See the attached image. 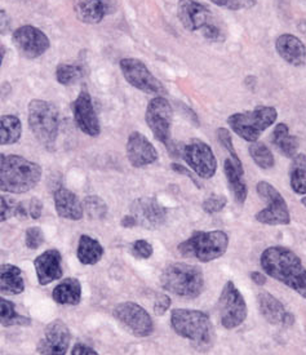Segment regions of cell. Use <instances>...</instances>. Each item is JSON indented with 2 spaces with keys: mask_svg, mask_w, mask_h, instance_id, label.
<instances>
[{
  "mask_svg": "<svg viewBox=\"0 0 306 355\" xmlns=\"http://www.w3.org/2000/svg\"><path fill=\"white\" fill-rule=\"evenodd\" d=\"M115 10L114 0H75L76 19L87 25H97Z\"/></svg>",
  "mask_w": 306,
  "mask_h": 355,
  "instance_id": "cell-21",
  "label": "cell"
},
{
  "mask_svg": "<svg viewBox=\"0 0 306 355\" xmlns=\"http://www.w3.org/2000/svg\"><path fill=\"white\" fill-rule=\"evenodd\" d=\"M103 247L101 243L94 239L90 235H82L78 242V248H76V256L78 260L83 265H96L101 261L103 256Z\"/></svg>",
  "mask_w": 306,
  "mask_h": 355,
  "instance_id": "cell-28",
  "label": "cell"
},
{
  "mask_svg": "<svg viewBox=\"0 0 306 355\" xmlns=\"http://www.w3.org/2000/svg\"><path fill=\"white\" fill-rule=\"evenodd\" d=\"M228 205V199L226 196L221 194H214V196H208L203 202L204 212L212 215V214H219L221 212L223 208Z\"/></svg>",
  "mask_w": 306,
  "mask_h": 355,
  "instance_id": "cell-40",
  "label": "cell"
},
{
  "mask_svg": "<svg viewBox=\"0 0 306 355\" xmlns=\"http://www.w3.org/2000/svg\"><path fill=\"white\" fill-rule=\"evenodd\" d=\"M257 302H259L261 315L264 317V319H266L270 324H273V326H280V324L282 326H292L294 324V322H295L294 314L287 311L284 305L269 292H266V291L260 292L257 296Z\"/></svg>",
  "mask_w": 306,
  "mask_h": 355,
  "instance_id": "cell-22",
  "label": "cell"
},
{
  "mask_svg": "<svg viewBox=\"0 0 306 355\" xmlns=\"http://www.w3.org/2000/svg\"><path fill=\"white\" fill-rule=\"evenodd\" d=\"M112 315L136 337L150 336L154 331L150 314L136 302H121L112 310Z\"/></svg>",
  "mask_w": 306,
  "mask_h": 355,
  "instance_id": "cell-13",
  "label": "cell"
},
{
  "mask_svg": "<svg viewBox=\"0 0 306 355\" xmlns=\"http://www.w3.org/2000/svg\"><path fill=\"white\" fill-rule=\"evenodd\" d=\"M12 42L19 53L28 60L43 56L51 47V42L46 33L33 25H24L16 28L12 34Z\"/></svg>",
  "mask_w": 306,
  "mask_h": 355,
  "instance_id": "cell-14",
  "label": "cell"
},
{
  "mask_svg": "<svg viewBox=\"0 0 306 355\" xmlns=\"http://www.w3.org/2000/svg\"><path fill=\"white\" fill-rule=\"evenodd\" d=\"M216 135H217V140L220 142V145L229 153L230 159H232V163H234L235 168L238 169L241 173L244 175V168H243L241 158L238 157V154H237V151H235V148H234V144H232V132L229 131L228 128L221 127V128H219V130L216 131Z\"/></svg>",
  "mask_w": 306,
  "mask_h": 355,
  "instance_id": "cell-37",
  "label": "cell"
},
{
  "mask_svg": "<svg viewBox=\"0 0 306 355\" xmlns=\"http://www.w3.org/2000/svg\"><path fill=\"white\" fill-rule=\"evenodd\" d=\"M173 110L172 105L164 96H155L148 103L145 121L154 137L162 142L166 148H169L173 141L171 139Z\"/></svg>",
  "mask_w": 306,
  "mask_h": 355,
  "instance_id": "cell-9",
  "label": "cell"
},
{
  "mask_svg": "<svg viewBox=\"0 0 306 355\" xmlns=\"http://www.w3.org/2000/svg\"><path fill=\"white\" fill-rule=\"evenodd\" d=\"M171 168H172V171H175L176 173H178V175H184L186 178H190L196 187H201L199 182L196 181V178H195L194 175H193V171L186 168L182 164H178V163H172V164H171Z\"/></svg>",
  "mask_w": 306,
  "mask_h": 355,
  "instance_id": "cell-46",
  "label": "cell"
},
{
  "mask_svg": "<svg viewBox=\"0 0 306 355\" xmlns=\"http://www.w3.org/2000/svg\"><path fill=\"white\" fill-rule=\"evenodd\" d=\"M26 211H28V217L33 220H39L43 214V203L39 198H31L26 200Z\"/></svg>",
  "mask_w": 306,
  "mask_h": 355,
  "instance_id": "cell-42",
  "label": "cell"
},
{
  "mask_svg": "<svg viewBox=\"0 0 306 355\" xmlns=\"http://www.w3.org/2000/svg\"><path fill=\"white\" fill-rule=\"evenodd\" d=\"M25 291L22 270L12 263L0 265V295L17 296Z\"/></svg>",
  "mask_w": 306,
  "mask_h": 355,
  "instance_id": "cell-25",
  "label": "cell"
},
{
  "mask_svg": "<svg viewBox=\"0 0 306 355\" xmlns=\"http://www.w3.org/2000/svg\"><path fill=\"white\" fill-rule=\"evenodd\" d=\"M256 190L261 199L268 203V207L261 209L255 217L257 223L270 226L291 224V215L288 211L287 203L275 187L266 181H260Z\"/></svg>",
  "mask_w": 306,
  "mask_h": 355,
  "instance_id": "cell-10",
  "label": "cell"
},
{
  "mask_svg": "<svg viewBox=\"0 0 306 355\" xmlns=\"http://www.w3.org/2000/svg\"><path fill=\"white\" fill-rule=\"evenodd\" d=\"M31 323V319L28 315L19 314L16 305L0 296V324L3 327H17V326H28Z\"/></svg>",
  "mask_w": 306,
  "mask_h": 355,
  "instance_id": "cell-31",
  "label": "cell"
},
{
  "mask_svg": "<svg viewBox=\"0 0 306 355\" xmlns=\"http://www.w3.org/2000/svg\"><path fill=\"white\" fill-rule=\"evenodd\" d=\"M34 268L37 272V283L40 286H48L52 282L58 281L64 275L62 254L58 250H46L34 260Z\"/></svg>",
  "mask_w": 306,
  "mask_h": 355,
  "instance_id": "cell-20",
  "label": "cell"
},
{
  "mask_svg": "<svg viewBox=\"0 0 306 355\" xmlns=\"http://www.w3.org/2000/svg\"><path fill=\"white\" fill-rule=\"evenodd\" d=\"M71 343V334L65 322L55 319L46 324L43 337L37 344L39 355H66Z\"/></svg>",
  "mask_w": 306,
  "mask_h": 355,
  "instance_id": "cell-16",
  "label": "cell"
},
{
  "mask_svg": "<svg viewBox=\"0 0 306 355\" xmlns=\"http://www.w3.org/2000/svg\"><path fill=\"white\" fill-rule=\"evenodd\" d=\"M10 28H12V19L10 15L3 8H0V35L8 34Z\"/></svg>",
  "mask_w": 306,
  "mask_h": 355,
  "instance_id": "cell-45",
  "label": "cell"
},
{
  "mask_svg": "<svg viewBox=\"0 0 306 355\" xmlns=\"http://www.w3.org/2000/svg\"><path fill=\"white\" fill-rule=\"evenodd\" d=\"M220 322L223 328L234 329L239 327L247 318V304L243 297L241 291L232 281L223 286L220 299L217 302Z\"/></svg>",
  "mask_w": 306,
  "mask_h": 355,
  "instance_id": "cell-11",
  "label": "cell"
},
{
  "mask_svg": "<svg viewBox=\"0 0 306 355\" xmlns=\"http://www.w3.org/2000/svg\"><path fill=\"white\" fill-rule=\"evenodd\" d=\"M57 215L65 220L79 221L84 216L83 203L71 190L60 187L53 193Z\"/></svg>",
  "mask_w": 306,
  "mask_h": 355,
  "instance_id": "cell-24",
  "label": "cell"
},
{
  "mask_svg": "<svg viewBox=\"0 0 306 355\" xmlns=\"http://www.w3.org/2000/svg\"><path fill=\"white\" fill-rule=\"evenodd\" d=\"M127 158L132 167L142 168L158 160V150L148 141V137L139 132L130 133L126 145Z\"/></svg>",
  "mask_w": 306,
  "mask_h": 355,
  "instance_id": "cell-18",
  "label": "cell"
},
{
  "mask_svg": "<svg viewBox=\"0 0 306 355\" xmlns=\"http://www.w3.org/2000/svg\"><path fill=\"white\" fill-rule=\"evenodd\" d=\"M275 49L280 58L292 66L306 64V47L304 42L294 34H282L275 40Z\"/></svg>",
  "mask_w": 306,
  "mask_h": 355,
  "instance_id": "cell-23",
  "label": "cell"
},
{
  "mask_svg": "<svg viewBox=\"0 0 306 355\" xmlns=\"http://www.w3.org/2000/svg\"><path fill=\"white\" fill-rule=\"evenodd\" d=\"M71 355H100L91 346L84 345V344H75Z\"/></svg>",
  "mask_w": 306,
  "mask_h": 355,
  "instance_id": "cell-47",
  "label": "cell"
},
{
  "mask_svg": "<svg viewBox=\"0 0 306 355\" xmlns=\"http://www.w3.org/2000/svg\"><path fill=\"white\" fill-rule=\"evenodd\" d=\"M130 215L135 218L136 225L148 230L159 229L167 223V209L155 198L142 196L132 202Z\"/></svg>",
  "mask_w": 306,
  "mask_h": 355,
  "instance_id": "cell-15",
  "label": "cell"
},
{
  "mask_svg": "<svg viewBox=\"0 0 306 355\" xmlns=\"http://www.w3.org/2000/svg\"><path fill=\"white\" fill-rule=\"evenodd\" d=\"M289 184L298 196H306V155L296 154L289 168Z\"/></svg>",
  "mask_w": 306,
  "mask_h": 355,
  "instance_id": "cell-32",
  "label": "cell"
},
{
  "mask_svg": "<svg viewBox=\"0 0 306 355\" xmlns=\"http://www.w3.org/2000/svg\"><path fill=\"white\" fill-rule=\"evenodd\" d=\"M171 326L178 336L189 340L199 352H207L214 345V324L208 314L201 310L173 309Z\"/></svg>",
  "mask_w": 306,
  "mask_h": 355,
  "instance_id": "cell-3",
  "label": "cell"
},
{
  "mask_svg": "<svg viewBox=\"0 0 306 355\" xmlns=\"http://www.w3.org/2000/svg\"><path fill=\"white\" fill-rule=\"evenodd\" d=\"M223 172L228 180V184L232 189V194L235 196L237 202L239 205H243L248 196V187L246 185V182L243 181V173H241L238 169L235 168L234 163L230 158L225 159L223 162Z\"/></svg>",
  "mask_w": 306,
  "mask_h": 355,
  "instance_id": "cell-30",
  "label": "cell"
},
{
  "mask_svg": "<svg viewBox=\"0 0 306 355\" xmlns=\"http://www.w3.org/2000/svg\"><path fill=\"white\" fill-rule=\"evenodd\" d=\"M278 119V112L273 106H257L250 112H235L228 118V124L237 136L247 142H256L261 135Z\"/></svg>",
  "mask_w": 306,
  "mask_h": 355,
  "instance_id": "cell-7",
  "label": "cell"
},
{
  "mask_svg": "<svg viewBox=\"0 0 306 355\" xmlns=\"http://www.w3.org/2000/svg\"><path fill=\"white\" fill-rule=\"evenodd\" d=\"M83 67L76 64H60L56 67V80L58 85H75L83 78Z\"/></svg>",
  "mask_w": 306,
  "mask_h": 355,
  "instance_id": "cell-36",
  "label": "cell"
},
{
  "mask_svg": "<svg viewBox=\"0 0 306 355\" xmlns=\"http://www.w3.org/2000/svg\"><path fill=\"white\" fill-rule=\"evenodd\" d=\"M4 56H6V48L3 47V46H0V67H1V64H3Z\"/></svg>",
  "mask_w": 306,
  "mask_h": 355,
  "instance_id": "cell-50",
  "label": "cell"
},
{
  "mask_svg": "<svg viewBox=\"0 0 306 355\" xmlns=\"http://www.w3.org/2000/svg\"><path fill=\"white\" fill-rule=\"evenodd\" d=\"M177 17L187 31H198L212 22V12L198 0H178Z\"/></svg>",
  "mask_w": 306,
  "mask_h": 355,
  "instance_id": "cell-19",
  "label": "cell"
},
{
  "mask_svg": "<svg viewBox=\"0 0 306 355\" xmlns=\"http://www.w3.org/2000/svg\"><path fill=\"white\" fill-rule=\"evenodd\" d=\"M214 6L225 10H250L257 4V0H211Z\"/></svg>",
  "mask_w": 306,
  "mask_h": 355,
  "instance_id": "cell-39",
  "label": "cell"
},
{
  "mask_svg": "<svg viewBox=\"0 0 306 355\" xmlns=\"http://www.w3.org/2000/svg\"><path fill=\"white\" fill-rule=\"evenodd\" d=\"M44 243V234L39 226H30L25 232V244L28 250L35 251Z\"/></svg>",
  "mask_w": 306,
  "mask_h": 355,
  "instance_id": "cell-38",
  "label": "cell"
},
{
  "mask_svg": "<svg viewBox=\"0 0 306 355\" xmlns=\"http://www.w3.org/2000/svg\"><path fill=\"white\" fill-rule=\"evenodd\" d=\"M10 218H28L26 200H17L12 196H0V223Z\"/></svg>",
  "mask_w": 306,
  "mask_h": 355,
  "instance_id": "cell-33",
  "label": "cell"
},
{
  "mask_svg": "<svg viewBox=\"0 0 306 355\" xmlns=\"http://www.w3.org/2000/svg\"><path fill=\"white\" fill-rule=\"evenodd\" d=\"M28 123L40 145L48 150L55 148L60 131V112L56 105L40 98L31 100L28 105Z\"/></svg>",
  "mask_w": 306,
  "mask_h": 355,
  "instance_id": "cell-4",
  "label": "cell"
},
{
  "mask_svg": "<svg viewBox=\"0 0 306 355\" xmlns=\"http://www.w3.org/2000/svg\"><path fill=\"white\" fill-rule=\"evenodd\" d=\"M202 33H203V37L211 42H220L223 39V34H221V30L219 26H216L214 22H210L207 24L203 28H202Z\"/></svg>",
  "mask_w": 306,
  "mask_h": 355,
  "instance_id": "cell-43",
  "label": "cell"
},
{
  "mask_svg": "<svg viewBox=\"0 0 306 355\" xmlns=\"http://www.w3.org/2000/svg\"><path fill=\"white\" fill-rule=\"evenodd\" d=\"M250 158L255 162V164L261 169H270L274 167L275 159L271 153V150L260 141L252 142L248 148Z\"/></svg>",
  "mask_w": 306,
  "mask_h": 355,
  "instance_id": "cell-34",
  "label": "cell"
},
{
  "mask_svg": "<svg viewBox=\"0 0 306 355\" xmlns=\"http://www.w3.org/2000/svg\"><path fill=\"white\" fill-rule=\"evenodd\" d=\"M52 299L60 305L76 306L82 301V284L76 278H66L52 291Z\"/></svg>",
  "mask_w": 306,
  "mask_h": 355,
  "instance_id": "cell-26",
  "label": "cell"
},
{
  "mask_svg": "<svg viewBox=\"0 0 306 355\" xmlns=\"http://www.w3.org/2000/svg\"><path fill=\"white\" fill-rule=\"evenodd\" d=\"M42 178V167L21 155L0 153V191L25 194L37 187Z\"/></svg>",
  "mask_w": 306,
  "mask_h": 355,
  "instance_id": "cell-2",
  "label": "cell"
},
{
  "mask_svg": "<svg viewBox=\"0 0 306 355\" xmlns=\"http://www.w3.org/2000/svg\"><path fill=\"white\" fill-rule=\"evenodd\" d=\"M250 279L255 282V284L262 286V284H265V282H266V277H265L264 274L259 272V271H253V272H250Z\"/></svg>",
  "mask_w": 306,
  "mask_h": 355,
  "instance_id": "cell-48",
  "label": "cell"
},
{
  "mask_svg": "<svg viewBox=\"0 0 306 355\" xmlns=\"http://www.w3.org/2000/svg\"><path fill=\"white\" fill-rule=\"evenodd\" d=\"M121 225L123 227H127V229H130V227L137 226V225H136V221H135V218H133L130 214L127 216H124V217L121 218Z\"/></svg>",
  "mask_w": 306,
  "mask_h": 355,
  "instance_id": "cell-49",
  "label": "cell"
},
{
  "mask_svg": "<svg viewBox=\"0 0 306 355\" xmlns=\"http://www.w3.org/2000/svg\"><path fill=\"white\" fill-rule=\"evenodd\" d=\"M229 247V236L223 230L195 232L190 238L178 244L177 251L186 259L211 262L223 257Z\"/></svg>",
  "mask_w": 306,
  "mask_h": 355,
  "instance_id": "cell-6",
  "label": "cell"
},
{
  "mask_svg": "<svg viewBox=\"0 0 306 355\" xmlns=\"http://www.w3.org/2000/svg\"><path fill=\"white\" fill-rule=\"evenodd\" d=\"M261 268L266 275L283 283L306 299V268L296 253L286 247H269L260 257Z\"/></svg>",
  "mask_w": 306,
  "mask_h": 355,
  "instance_id": "cell-1",
  "label": "cell"
},
{
  "mask_svg": "<svg viewBox=\"0 0 306 355\" xmlns=\"http://www.w3.org/2000/svg\"><path fill=\"white\" fill-rule=\"evenodd\" d=\"M22 137V123L16 115H0V146L17 144Z\"/></svg>",
  "mask_w": 306,
  "mask_h": 355,
  "instance_id": "cell-29",
  "label": "cell"
},
{
  "mask_svg": "<svg viewBox=\"0 0 306 355\" xmlns=\"http://www.w3.org/2000/svg\"><path fill=\"white\" fill-rule=\"evenodd\" d=\"M83 211L92 221H101L108 215V205L99 196H88L84 198Z\"/></svg>",
  "mask_w": 306,
  "mask_h": 355,
  "instance_id": "cell-35",
  "label": "cell"
},
{
  "mask_svg": "<svg viewBox=\"0 0 306 355\" xmlns=\"http://www.w3.org/2000/svg\"><path fill=\"white\" fill-rule=\"evenodd\" d=\"M71 110L75 124L84 135L90 137L100 136L101 125L93 106L92 97L87 87L82 88L80 94H78V97L71 103Z\"/></svg>",
  "mask_w": 306,
  "mask_h": 355,
  "instance_id": "cell-17",
  "label": "cell"
},
{
  "mask_svg": "<svg viewBox=\"0 0 306 355\" xmlns=\"http://www.w3.org/2000/svg\"><path fill=\"white\" fill-rule=\"evenodd\" d=\"M169 306H171L169 296H167V295L159 296L157 301H155V304H154V313H155V315H158V317L164 315Z\"/></svg>",
  "mask_w": 306,
  "mask_h": 355,
  "instance_id": "cell-44",
  "label": "cell"
},
{
  "mask_svg": "<svg viewBox=\"0 0 306 355\" xmlns=\"http://www.w3.org/2000/svg\"><path fill=\"white\" fill-rule=\"evenodd\" d=\"M271 142L278 149L279 153L286 158H294L298 149V140L289 133L286 123H278L271 135Z\"/></svg>",
  "mask_w": 306,
  "mask_h": 355,
  "instance_id": "cell-27",
  "label": "cell"
},
{
  "mask_svg": "<svg viewBox=\"0 0 306 355\" xmlns=\"http://www.w3.org/2000/svg\"><path fill=\"white\" fill-rule=\"evenodd\" d=\"M160 284L169 293L186 299H195L203 291V271L195 265L173 262L162 272Z\"/></svg>",
  "mask_w": 306,
  "mask_h": 355,
  "instance_id": "cell-5",
  "label": "cell"
},
{
  "mask_svg": "<svg viewBox=\"0 0 306 355\" xmlns=\"http://www.w3.org/2000/svg\"><path fill=\"white\" fill-rule=\"evenodd\" d=\"M181 153L186 164L198 178L208 180L216 175L217 159L214 157V150L207 142L194 139L186 144Z\"/></svg>",
  "mask_w": 306,
  "mask_h": 355,
  "instance_id": "cell-12",
  "label": "cell"
},
{
  "mask_svg": "<svg viewBox=\"0 0 306 355\" xmlns=\"http://www.w3.org/2000/svg\"><path fill=\"white\" fill-rule=\"evenodd\" d=\"M119 67L124 79L133 88L139 89L144 94L166 97L167 94L166 87L155 75L148 70V66L145 65L144 61L133 57L121 58Z\"/></svg>",
  "mask_w": 306,
  "mask_h": 355,
  "instance_id": "cell-8",
  "label": "cell"
},
{
  "mask_svg": "<svg viewBox=\"0 0 306 355\" xmlns=\"http://www.w3.org/2000/svg\"><path fill=\"white\" fill-rule=\"evenodd\" d=\"M130 253L132 256H135L136 259L139 260H148L153 253H154V248L153 245L148 243V241L145 239H139V241H135L132 245H130Z\"/></svg>",
  "mask_w": 306,
  "mask_h": 355,
  "instance_id": "cell-41",
  "label": "cell"
}]
</instances>
